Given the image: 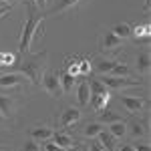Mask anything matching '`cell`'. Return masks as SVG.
I'll list each match as a JSON object with an SVG mask.
<instances>
[{"label":"cell","mask_w":151,"mask_h":151,"mask_svg":"<svg viewBox=\"0 0 151 151\" xmlns=\"http://www.w3.org/2000/svg\"><path fill=\"white\" fill-rule=\"evenodd\" d=\"M26 4V22L22 26V32H20V40H18V52H30V45H32V38L36 35L42 36V20L47 18L45 10L36 8L32 0H24Z\"/></svg>","instance_id":"1"},{"label":"cell","mask_w":151,"mask_h":151,"mask_svg":"<svg viewBox=\"0 0 151 151\" xmlns=\"http://www.w3.org/2000/svg\"><path fill=\"white\" fill-rule=\"evenodd\" d=\"M47 67H48V52H36V55L24 52V55H20V60L14 63V70L24 75L35 85H40V77L47 70Z\"/></svg>","instance_id":"2"},{"label":"cell","mask_w":151,"mask_h":151,"mask_svg":"<svg viewBox=\"0 0 151 151\" xmlns=\"http://www.w3.org/2000/svg\"><path fill=\"white\" fill-rule=\"evenodd\" d=\"M40 87L47 91L52 99H58L63 95V87H60V81H58V73L55 70H45L42 77H40Z\"/></svg>","instance_id":"3"},{"label":"cell","mask_w":151,"mask_h":151,"mask_svg":"<svg viewBox=\"0 0 151 151\" xmlns=\"http://www.w3.org/2000/svg\"><path fill=\"white\" fill-rule=\"evenodd\" d=\"M123 48V38L113 32V30H105L99 36V50L101 52H119Z\"/></svg>","instance_id":"4"},{"label":"cell","mask_w":151,"mask_h":151,"mask_svg":"<svg viewBox=\"0 0 151 151\" xmlns=\"http://www.w3.org/2000/svg\"><path fill=\"white\" fill-rule=\"evenodd\" d=\"M81 109H77V107H65L63 111H60V115L57 117V125L58 129H69L73 125H77L79 121H81Z\"/></svg>","instance_id":"5"},{"label":"cell","mask_w":151,"mask_h":151,"mask_svg":"<svg viewBox=\"0 0 151 151\" xmlns=\"http://www.w3.org/2000/svg\"><path fill=\"white\" fill-rule=\"evenodd\" d=\"M107 89H113V91H121V89H127V87H141V81L135 79H129V77H111V75H105L103 79H99Z\"/></svg>","instance_id":"6"},{"label":"cell","mask_w":151,"mask_h":151,"mask_svg":"<svg viewBox=\"0 0 151 151\" xmlns=\"http://www.w3.org/2000/svg\"><path fill=\"white\" fill-rule=\"evenodd\" d=\"M26 77L16 73V70H8V73H0V89H18L26 85Z\"/></svg>","instance_id":"7"},{"label":"cell","mask_w":151,"mask_h":151,"mask_svg":"<svg viewBox=\"0 0 151 151\" xmlns=\"http://www.w3.org/2000/svg\"><path fill=\"white\" fill-rule=\"evenodd\" d=\"M121 105L127 109L131 115H139L141 111H143V107L147 105V99H143V97H131V95H123V97H121Z\"/></svg>","instance_id":"8"},{"label":"cell","mask_w":151,"mask_h":151,"mask_svg":"<svg viewBox=\"0 0 151 151\" xmlns=\"http://www.w3.org/2000/svg\"><path fill=\"white\" fill-rule=\"evenodd\" d=\"M127 135H131L133 139H141L147 135V121L145 119H137V115H133V119L127 123Z\"/></svg>","instance_id":"9"},{"label":"cell","mask_w":151,"mask_h":151,"mask_svg":"<svg viewBox=\"0 0 151 151\" xmlns=\"http://www.w3.org/2000/svg\"><path fill=\"white\" fill-rule=\"evenodd\" d=\"M85 0H57V4L52 6V8H48L45 12V16H55V14H63V12L67 10H73V8H77L79 4H83Z\"/></svg>","instance_id":"10"},{"label":"cell","mask_w":151,"mask_h":151,"mask_svg":"<svg viewBox=\"0 0 151 151\" xmlns=\"http://www.w3.org/2000/svg\"><path fill=\"white\" fill-rule=\"evenodd\" d=\"M16 113V99L10 95H0V115L4 119H10Z\"/></svg>","instance_id":"11"},{"label":"cell","mask_w":151,"mask_h":151,"mask_svg":"<svg viewBox=\"0 0 151 151\" xmlns=\"http://www.w3.org/2000/svg\"><path fill=\"white\" fill-rule=\"evenodd\" d=\"M149 20H145V22L141 24H135V26H131V38H135L137 42H149Z\"/></svg>","instance_id":"12"},{"label":"cell","mask_w":151,"mask_h":151,"mask_svg":"<svg viewBox=\"0 0 151 151\" xmlns=\"http://www.w3.org/2000/svg\"><path fill=\"white\" fill-rule=\"evenodd\" d=\"M50 139L55 141L60 149H69V147L75 145V137L69 135V133H65V129H57V131L52 133V137H50Z\"/></svg>","instance_id":"13"},{"label":"cell","mask_w":151,"mask_h":151,"mask_svg":"<svg viewBox=\"0 0 151 151\" xmlns=\"http://www.w3.org/2000/svg\"><path fill=\"white\" fill-rule=\"evenodd\" d=\"M135 67H137V73L139 75H149V69H151V57H149V50H141L137 58H135Z\"/></svg>","instance_id":"14"},{"label":"cell","mask_w":151,"mask_h":151,"mask_svg":"<svg viewBox=\"0 0 151 151\" xmlns=\"http://www.w3.org/2000/svg\"><path fill=\"white\" fill-rule=\"evenodd\" d=\"M103 129H105L103 123H99V121H91V123H87V125L81 129V135H83V137H87V139H97V135H99Z\"/></svg>","instance_id":"15"},{"label":"cell","mask_w":151,"mask_h":151,"mask_svg":"<svg viewBox=\"0 0 151 151\" xmlns=\"http://www.w3.org/2000/svg\"><path fill=\"white\" fill-rule=\"evenodd\" d=\"M77 99H79V105L81 107H87L91 103V89H89V83L81 81L79 87H77Z\"/></svg>","instance_id":"16"},{"label":"cell","mask_w":151,"mask_h":151,"mask_svg":"<svg viewBox=\"0 0 151 151\" xmlns=\"http://www.w3.org/2000/svg\"><path fill=\"white\" fill-rule=\"evenodd\" d=\"M107 131L115 137V139H123L125 135H127V121H115V123H111V125H107Z\"/></svg>","instance_id":"17"},{"label":"cell","mask_w":151,"mask_h":151,"mask_svg":"<svg viewBox=\"0 0 151 151\" xmlns=\"http://www.w3.org/2000/svg\"><path fill=\"white\" fill-rule=\"evenodd\" d=\"M52 133H55V129L40 125V127H35L32 131H30V139H35V141H38V143H42V141L50 139V137H52Z\"/></svg>","instance_id":"18"},{"label":"cell","mask_w":151,"mask_h":151,"mask_svg":"<svg viewBox=\"0 0 151 151\" xmlns=\"http://www.w3.org/2000/svg\"><path fill=\"white\" fill-rule=\"evenodd\" d=\"M115 65H117V60H111V58H95L93 69L97 73H101V75H111Z\"/></svg>","instance_id":"19"},{"label":"cell","mask_w":151,"mask_h":151,"mask_svg":"<svg viewBox=\"0 0 151 151\" xmlns=\"http://www.w3.org/2000/svg\"><path fill=\"white\" fill-rule=\"evenodd\" d=\"M58 81H60V87H63V93H70L73 87H75L77 77H73V75H69L65 69H60L58 70Z\"/></svg>","instance_id":"20"},{"label":"cell","mask_w":151,"mask_h":151,"mask_svg":"<svg viewBox=\"0 0 151 151\" xmlns=\"http://www.w3.org/2000/svg\"><path fill=\"white\" fill-rule=\"evenodd\" d=\"M97 139H99V143L103 145V149L107 151H115V137L107 131V129H103L99 135H97Z\"/></svg>","instance_id":"21"},{"label":"cell","mask_w":151,"mask_h":151,"mask_svg":"<svg viewBox=\"0 0 151 151\" xmlns=\"http://www.w3.org/2000/svg\"><path fill=\"white\" fill-rule=\"evenodd\" d=\"M121 119H123L121 115H117L115 111H107V109H101V111H99V117H97V121L103 123V125H111V123L121 121Z\"/></svg>","instance_id":"22"},{"label":"cell","mask_w":151,"mask_h":151,"mask_svg":"<svg viewBox=\"0 0 151 151\" xmlns=\"http://www.w3.org/2000/svg\"><path fill=\"white\" fill-rule=\"evenodd\" d=\"M109 99H111V95H109V93H103V95H91V105H93L95 111H101V109H105V105L109 103Z\"/></svg>","instance_id":"23"},{"label":"cell","mask_w":151,"mask_h":151,"mask_svg":"<svg viewBox=\"0 0 151 151\" xmlns=\"http://www.w3.org/2000/svg\"><path fill=\"white\" fill-rule=\"evenodd\" d=\"M113 32H115L119 38H131V24H127V22H121V24H117L115 28H113Z\"/></svg>","instance_id":"24"},{"label":"cell","mask_w":151,"mask_h":151,"mask_svg":"<svg viewBox=\"0 0 151 151\" xmlns=\"http://www.w3.org/2000/svg\"><path fill=\"white\" fill-rule=\"evenodd\" d=\"M16 60H18V57H16L14 52H0V67H2V69H4V67H12Z\"/></svg>","instance_id":"25"},{"label":"cell","mask_w":151,"mask_h":151,"mask_svg":"<svg viewBox=\"0 0 151 151\" xmlns=\"http://www.w3.org/2000/svg\"><path fill=\"white\" fill-rule=\"evenodd\" d=\"M111 77H129V67L125 63H117L111 70Z\"/></svg>","instance_id":"26"},{"label":"cell","mask_w":151,"mask_h":151,"mask_svg":"<svg viewBox=\"0 0 151 151\" xmlns=\"http://www.w3.org/2000/svg\"><path fill=\"white\" fill-rule=\"evenodd\" d=\"M89 89H91V95H103V93H109V89L105 87L101 81H91L89 83Z\"/></svg>","instance_id":"27"},{"label":"cell","mask_w":151,"mask_h":151,"mask_svg":"<svg viewBox=\"0 0 151 151\" xmlns=\"http://www.w3.org/2000/svg\"><path fill=\"white\" fill-rule=\"evenodd\" d=\"M20 151H40V143L35 139H28L24 141V145L20 147Z\"/></svg>","instance_id":"28"},{"label":"cell","mask_w":151,"mask_h":151,"mask_svg":"<svg viewBox=\"0 0 151 151\" xmlns=\"http://www.w3.org/2000/svg\"><path fill=\"white\" fill-rule=\"evenodd\" d=\"M42 149L45 151H65V149H60L57 143L52 139H47V141H42Z\"/></svg>","instance_id":"29"},{"label":"cell","mask_w":151,"mask_h":151,"mask_svg":"<svg viewBox=\"0 0 151 151\" xmlns=\"http://www.w3.org/2000/svg\"><path fill=\"white\" fill-rule=\"evenodd\" d=\"M32 2H35V6H36V8L45 10V8H47V2H48V0H32Z\"/></svg>","instance_id":"30"},{"label":"cell","mask_w":151,"mask_h":151,"mask_svg":"<svg viewBox=\"0 0 151 151\" xmlns=\"http://www.w3.org/2000/svg\"><path fill=\"white\" fill-rule=\"evenodd\" d=\"M10 6H12V4H0V18H2V16H4L8 10H10Z\"/></svg>","instance_id":"31"},{"label":"cell","mask_w":151,"mask_h":151,"mask_svg":"<svg viewBox=\"0 0 151 151\" xmlns=\"http://www.w3.org/2000/svg\"><path fill=\"white\" fill-rule=\"evenodd\" d=\"M89 151H103V145H101L99 141H95L93 145H91V149H89Z\"/></svg>","instance_id":"32"},{"label":"cell","mask_w":151,"mask_h":151,"mask_svg":"<svg viewBox=\"0 0 151 151\" xmlns=\"http://www.w3.org/2000/svg\"><path fill=\"white\" fill-rule=\"evenodd\" d=\"M133 147H135V151H151V147L145 145V143H143V145H133Z\"/></svg>","instance_id":"33"},{"label":"cell","mask_w":151,"mask_h":151,"mask_svg":"<svg viewBox=\"0 0 151 151\" xmlns=\"http://www.w3.org/2000/svg\"><path fill=\"white\" fill-rule=\"evenodd\" d=\"M65 151H81V143H75L73 147H69V149H65Z\"/></svg>","instance_id":"34"},{"label":"cell","mask_w":151,"mask_h":151,"mask_svg":"<svg viewBox=\"0 0 151 151\" xmlns=\"http://www.w3.org/2000/svg\"><path fill=\"white\" fill-rule=\"evenodd\" d=\"M119 151H135V147H133V145H121Z\"/></svg>","instance_id":"35"},{"label":"cell","mask_w":151,"mask_h":151,"mask_svg":"<svg viewBox=\"0 0 151 151\" xmlns=\"http://www.w3.org/2000/svg\"><path fill=\"white\" fill-rule=\"evenodd\" d=\"M16 0H0V4H14Z\"/></svg>","instance_id":"36"},{"label":"cell","mask_w":151,"mask_h":151,"mask_svg":"<svg viewBox=\"0 0 151 151\" xmlns=\"http://www.w3.org/2000/svg\"><path fill=\"white\" fill-rule=\"evenodd\" d=\"M0 125H6V119H4L2 115H0Z\"/></svg>","instance_id":"37"},{"label":"cell","mask_w":151,"mask_h":151,"mask_svg":"<svg viewBox=\"0 0 151 151\" xmlns=\"http://www.w3.org/2000/svg\"><path fill=\"white\" fill-rule=\"evenodd\" d=\"M145 10H149V0H145Z\"/></svg>","instance_id":"38"},{"label":"cell","mask_w":151,"mask_h":151,"mask_svg":"<svg viewBox=\"0 0 151 151\" xmlns=\"http://www.w3.org/2000/svg\"><path fill=\"white\" fill-rule=\"evenodd\" d=\"M0 151H10V149H6V147H0Z\"/></svg>","instance_id":"39"},{"label":"cell","mask_w":151,"mask_h":151,"mask_svg":"<svg viewBox=\"0 0 151 151\" xmlns=\"http://www.w3.org/2000/svg\"><path fill=\"white\" fill-rule=\"evenodd\" d=\"M0 70H2V67H0Z\"/></svg>","instance_id":"40"}]
</instances>
